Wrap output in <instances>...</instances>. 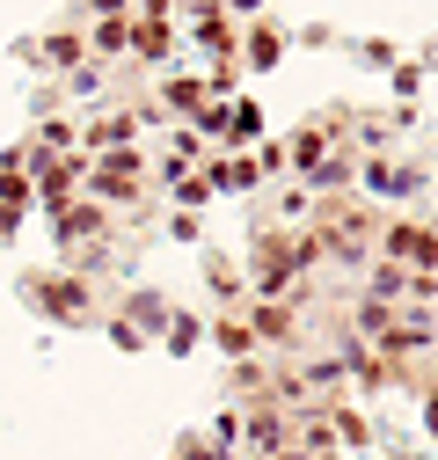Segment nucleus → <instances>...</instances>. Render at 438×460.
<instances>
[{"mask_svg":"<svg viewBox=\"0 0 438 460\" xmlns=\"http://www.w3.org/2000/svg\"><path fill=\"white\" fill-rule=\"evenodd\" d=\"M388 249H395V256H416V263H431V256H438L431 226H395V234H388Z\"/></svg>","mask_w":438,"mask_h":460,"instance_id":"nucleus-1","label":"nucleus"}]
</instances>
